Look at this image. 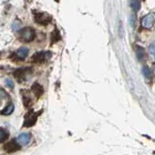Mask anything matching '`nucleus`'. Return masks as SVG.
Returning a JSON list of instances; mask_svg holds the SVG:
<instances>
[{"label":"nucleus","mask_w":155,"mask_h":155,"mask_svg":"<svg viewBox=\"0 0 155 155\" xmlns=\"http://www.w3.org/2000/svg\"><path fill=\"white\" fill-rule=\"evenodd\" d=\"M143 76L147 78V80H150L151 79V73H150L149 69L147 67H143Z\"/></svg>","instance_id":"dca6fc26"},{"label":"nucleus","mask_w":155,"mask_h":155,"mask_svg":"<svg viewBox=\"0 0 155 155\" xmlns=\"http://www.w3.org/2000/svg\"><path fill=\"white\" fill-rule=\"evenodd\" d=\"M39 114H40V113H34L33 110H29L25 114V116H24V121H23L24 127H31V126L35 124Z\"/></svg>","instance_id":"f03ea898"},{"label":"nucleus","mask_w":155,"mask_h":155,"mask_svg":"<svg viewBox=\"0 0 155 155\" xmlns=\"http://www.w3.org/2000/svg\"><path fill=\"white\" fill-rule=\"evenodd\" d=\"M31 89H32V92H33L34 94H35L36 97H41L44 94V88H43V86L41 84H39L38 82H35V84H33Z\"/></svg>","instance_id":"1a4fd4ad"},{"label":"nucleus","mask_w":155,"mask_h":155,"mask_svg":"<svg viewBox=\"0 0 155 155\" xmlns=\"http://www.w3.org/2000/svg\"><path fill=\"white\" fill-rule=\"evenodd\" d=\"M13 111H14V105L13 104H9L6 107V108H5L2 110V114H4V115H9V114H11Z\"/></svg>","instance_id":"ddd939ff"},{"label":"nucleus","mask_w":155,"mask_h":155,"mask_svg":"<svg viewBox=\"0 0 155 155\" xmlns=\"http://www.w3.org/2000/svg\"><path fill=\"white\" fill-rule=\"evenodd\" d=\"M60 39V36H59V33H58L57 30H55L54 32L52 33V37H51V40L52 42H57L58 40Z\"/></svg>","instance_id":"a211bd4d"},{"label":"nucleus","mask_w":155,"mask_h":155,"mask_svg":"<svg viewBox=\"0 0 155 155\" xmlns=\"http://www.w3.org/2000/svg\"><path fill=\"white\" fill-rule=\"evenodd\" d=\"M35 21L39 24H42V25H46V24L50 23L51 21V17L47 13H36L35 16Z\"/></svg>","instance_id":"20e7f679"},{"label":"nucleus","mask_w":155,"mask_h":155,"mask_svg":"<svg viewBox=\"0 0 155 155\" xmlns=\"http://www.w3.org/2000/svg\"><path fill=\"white\" fill-rule=\"evenodd\" d=\"M22 101H23V105L25 108H29L32 104V101L31 98L26 94H22Z\"/></svg>","instance_id":"9b49d317"},{"label":"nucleus","mask_w":155,"mask_h":155,"mask_svg":"<svg viewBox=\"0 0 155 155\" xmlns=\"http://www.w3.org/2000/svg\"><path fill=\"white\" fill-rule=\"evenodd\" d=\"M136 53H137V56L139 59H142V58L144 56V51L143 50V48L140 47H137V50H136Z\"/></svg>","instance_id":"2eb2a0df"},{"label":"nucleus","mask_w":155,"mask_h":155,"mask_svg":"<svg viewBox=\"0 0 155 155\" xmlns=\"http://www.w3.org/2000/svg\"><path fill=\"white\" fill-rule=\"evenodd\" d=\"M149 52L151 53V54L155 57V42H153L151 45L149 46V48H148Z\"/></svg>","instance_id":"6ab92c4d"},{"label":"nucleus","mask_w":155,"mask_h":155,"mask_svg":"<svg viewBox=\"0 0 155 155\" xmlns=\"http://www.w3.org/2000/svg\"><path fill=\"white\" fill-rule=\"evenodd\" d=\"M6 84L10 87V88H13V87H14L13 81H12L11 80H9V79H7V80H6Z\"/></svg>","instance_id":"aec40b11"},{"label":"nucleus","mask_w":155,"mask_h":155,"mask_svg":"<svg viewBox=\"0 0 155 155\" xmlns=\"http://www.w3.org/2000/svg\"><path fill=\"white\" fill-rule=\"evenodd\" d=\"M18 38L21 42H31L35 38V31L31 27H24L18 33Z\"/></svg>","instance_id":"f257e3e1"},{"label":"nucleus","mask_w":155,"mask_h":155,"mask_svg":"<svg viewBox=\"0 0 155 155\" xmlns=\"http://www.w3.org/2000/svg\"><path fill=\"white\" fill-rule=\"evenodd\" d=\"M28 48H25V47H22V48H19L18 50L16 51V55H17V57L18 58V59H24L26 56H27V54H28Z\"/></svg>","instance_id":"9d476101"},{"label":"nucleus","mask_w":155,"mask_h":155,"mask_svg":"<svg viewBox=\"0 0 155 155\" xmlns=\"http://www.w3.org/2000/svg\"><path fill=\"white\" fill-rule=\"evenodd\" d=\"M21 21H18V19H16V21H14V23H13V26H12L13 30H14V31H18V29L21 28Z\"/></svg>","instance_id":"f3484780"},{"label":"nucleus","mask_w":155,"mask_h":155,"mask_svg":"<svg viewBox=\"0 0 155 155\" xmlns=\"http://www.w3.org/2000/svg\"><path fill=\"white\" fill-rule=\"evenodd\" d=\"M130 5L134 11H139L140 8V0H130Z\"/></svg>","instance_id":"f8f14e48"},{"label":"nucleus","mask_w":155,"mask_h":155,"mask_svg":"<svg viewBox=\"0 0 155 155\" xmlns=\"http://www.w3.org/2000/svg\"><path fill=\"white\" fill-rule=\"evenodd\" d=\"M19 148H21V144L18 143L17 140H10V142H8L6 144L4 145V149L6 150L7 152H9V153L18 151Z\"/></svg>","instance_id":"39448f33"},{"label":"nucleus","mask_w":155,"mask_h":155,"mask_svg":"<svg viewBox=\"0 0 155 155\" xmlns=\"http://www.w3.org/2000/svg\"><path fill=\"white\" fill-rule=\"evenodd\" d=\"M8 137H9V134L7 131L3 128H0V143L8 139Z\"/></svg>","instance_id":"4468645a"},{"label":"nucleus","mask_w":155,"mask_h":155,"mask_svg":"<svg viewBox=\"0 0 155 155\" xmlns=\"http://www.w3.org/2000/svg\"><path fill=\"white\" fill-rule=\"evenodd\" d=\"M28 71H30L29 68H21V69H18V70L15 71L14 77L16 78L18 82H21V81H23L24 80H25Z\"/></svg>","instance_id":"0eeeda50"},{"label":"nucleus","mask_w":155,"mask_h":155,"mask_svg":"<svg viewBox=\"0 0 155 155\" xmlns=\"http://www.w3.org/2000/svg\"><path fill=\"white\" fill-rule=\"evenodd\" d=\"M51 56V53L48 51H39V52H36L35 54L32 56L31 61L35 63H43L46 60H48Z\"/></svg>","instance_id":"7ed1b4c3"},{"label":"nucleus","mask_w":155,"mask_h":155,"mask_svg":"<svg viewBox=\"0 0 155 155\" xmlns=\"http://www.w3.org/2000/svg\"><path fill=\"white\" fill-rule=\"evenodd\" d=\"M130 22H131V25L135 26V16H132L130 18Z\"/></svg>","instance_id":"412c9836"},{"label":"nucleus","mask_w":155,"mask_h":155,"mask_svg":"<svg viewBox=\"0 0 155 155\" xmlns=\"http://www.w3.org/2000/svg\"><path fill=\"white\" fill-rule=\"evenodd\" d=\"M155 22V14L154 13H150L147 15L142 21V25L144 28H150Z\"/></svg>","instance_id":"423d86ee"},{"label":"nucleus","mask_w":155,"mask_h":155,"mask_svg":"<svg viewBox=\"0 0 155 155\" xmlns=\"http://www.w3.org/2000/svg\"><path fill=\"white\" fill-rule=\"evenodd\" d=\"M30 140H31V135L28 133H21L17 138L18 143L21 145H27L30 143Z\"/></svg>","instance_id":"6e6552de"}]
</instances>
